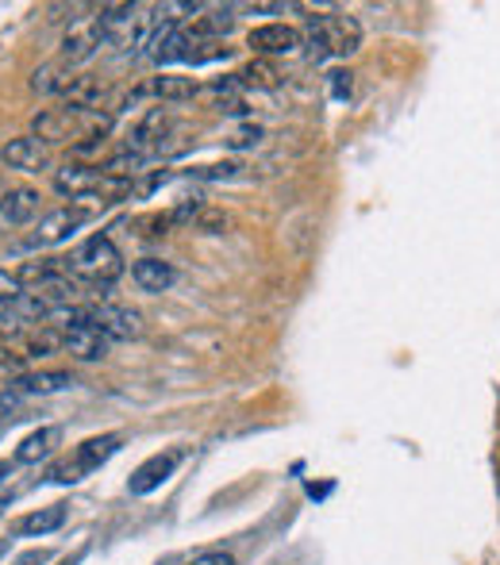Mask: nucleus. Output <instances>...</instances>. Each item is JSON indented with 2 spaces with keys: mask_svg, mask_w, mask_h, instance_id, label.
<instances>
[{
  "mask_svg": "<svg viewBox=\"0 0 500 565\" xmlns=\"http://www.w3.org/2000/svg\"><path fill=\"white\" fill-rule=\"evenodd\" d=\"M70 274L86 277L89 285H112L124 274V258H120L116 243H112L109 235H93L73 251Z\"/></svg>",
  "mask_w": 500,
  "mask_h": 565,
  "instance_id": "f03ea898",
  "label": "nucleus"
},
{
  "mask_svg": "<svg viewBox=\"0 0 500 565\" xmlns=\"http://www.w3.org/2000/svg\"><path fill=\"white\" fill-rule=\"evenodd\" d=\"M58 442H63V431H58V427H43V431L27 435V439L20 442V450H16V465L43 462V458H50V450H55Z\"/></svg>",
  "mask_w": 500,
  "mask_h": 565,
  "instance_id": "2eb2a0df",
  "label": "nucleus"
},
{
  "mask_svg": "<svg viewBox=\"0 0 500 565\" xmlns=\"http://www.w3.org/2000/svg\"><path fill=\"white\" fill-rule=\"evenodd\" d=\"M189 565H235V557L224 554V550H208V554H196Z\"/></svg>",
  "mask_w": 500,
  "mask_h": 565,
  "instance_id": "393cba45",
  "label": "nucleus"
},
{
  "mask_svg": "<svg viewBox=\"0 0 500 565\" xmlns=\"http://www.w3.org/2000/svg\"><path fill=\"white\" fill-rule=\"evenodd\" d=\"M86 220H89V208H81L70 200L66 208H55V212L43 216L39 228H35V235H32V243L35 246H55V243H63V239H70Z\"/></svg>",
  "mask_w": 500,
  "mask_h": 565,
  "instance_id": "423d86ee",
  "label": "nucleus"
},
{
  "mask_svg": "<svg viewBox=\"0 0 500 565\" xmlns=\"http://www.w3.org/2000/svg\"><path fill=\"white\" fill-rule=\"evenodd\" d=\"M181 458H185V450H166V454L147 458V462L132 473V481H127L132 496H147V493H155L158 485H166V481L173 477V470L181 465Z\"/></svg>",
  "mask_w": 500,
  "mask_h": 565,
  "instance_id": "0eeeda50",
  "label": "nucleus"
},
{
  "mask_svg": "<svg viewBox=\"0 0 500 565\" xmlns=\"http://www.w3.org/2000/svg\"><path fill=\"white\" fill-rule=\"evenodd\" d=\"M35 131H39V139H66V131H63V119L58 116H39L35 119Z\"/></svg>",
  "mask_w": 500,
  "mask_h": 565,
  "instance_id": "5701e85b",
  "label": "nucleus"
},
{
  "mask_svg": "<svg viewBox=\"0 0 500 565\" xmlns=\"http://www.w3.org/2000/svg\"><path fill=\"white\" fill-rule=\"evenodd\" d=\"M66 389H73V377L63 373V369H47V373L16 377L12 393L16 396H55V393H66Z\"/></svg>",
  "mask_w": 500,
  "mask_h": 565,
  "instance_id": "9b49d317",
  "label": "nucleus"
},
{
  "mask_svg": "<svg viewBox=\"0 0 500 565\" xmlns=\"http://www.w3.org/2000/svg\"><path fill=\"white\" fill-rule=\"evenodd\" d=\"M58 70H63V62L39 66V70H35V78H32V89H35V93H63V89L70 85L73 78H58Z\"/></svg>",
  "mask_w": 500,
  "mask_h": 565,
  "instance_id": "6ab92c4d",
  "label": "nucleus"
},
{
  "mask_svg": "<svg viewBox=\"0 0 500 565\" xmlns=\"http://www.w3.org/2000/svg\"><path fill=\"white\" fill-rule=\"evenodd\" d=\"M235 78H239L242 85H254V89H277V85H282V73H277V66L266 62V58H254V62L242 66Z\"/></svg>",
  "mask_w": 500,
  "mask_h": 565,
  "instance_id": "a211bd4d",
  "label": "nucleus"
},
{
  "mask_svg": "<svg viewBox=\"0 0 500 565\" xmlns=\"http://www.w3.org/2000/svg\"><path fill=\"white\" fill-rule=\"evenodd\" d=\"M39 193L35 188H12L0 197V231H12V228H24L39 216Z\"/></svg>",
  "mask_w": 500,
  "mask_h": 565,
  "instance_id": "1a4fd4ad",
  "label": "nucleus"
},
{
  "mask_svg": "<svg viewBox=\"0 0 500 565\" xmlns=\"http://www.w3.org/2000/svg\"><path fill=\"white\" fill-rule=\"evenodd\" d=\"M193 177H201V181H219V177H235L239 173V165L235 162H224V165H196V170H189Z\"/></svg>",
  "mask_w": 500,
  "mask_h": 565,
  "instance_id": "4be33fe9",
  "label": "nucleus"
},
{
  "mask_svg": "<svg viewBox=\"0 0 500 565\" xmlns=\"http://www.w3.org/2000/svg\"><path fill=\"white\" fill-rule=\"evenodd\" d=\"M104 96L101 81L96 78H73L70 85L63 89V101H66V112H86V108H96Z\"/></svg>",
  "mask_w": 500,
  "mask_h": 565,
  "instance_id": "dca6fc26",
  "label": "nucleus"
},
{
  "mask_svg": "<svg viewBox=\"0 0 500 565\" xmlns=\"http://www.w3.org/2000/svg\"><path fill=\"white\" fill-rule=\"evenodd\" d=\"M81 320H86L89 327L101 331L109 343H127V338H139L143 335L139 312H132V308H120V304H86V308H81Z\"/></svg>",
  "mask_w": 500,
  "mask_h": 565,
  "instance_id": "7ed1b4c3",
  "label": "nucleus"
},
{
  "mask_svg": "<svg viewBox=\"0 0 500 565\" xmlns=\"http://www.w3.org/2000/svg\"><path fill=\"white\" fill-rule=\"evenodd\" d=\"M0 162H9L12 170L39 173V170H47V147H43L39 135H20V139L0 147Z\"/></svg>",
  "mask_w": 500,
  "mask_h": 565,
  "instance_id": "9d476101",
  "label": "nucleus"
},
{
  "mask_svg": "<svg viewBox=\"0 0 500 565\" xmlns=\"http://www.w3.org/2000/svg\"><path fill=\"white\" fill-rule=\"evenodd\" d=\"M247 47L254 50V55H297L300 47H305V32H297V27L289 24H262L254 27V32L247 35Z\"/></svg>",
  "mask_w": 500,
  "mask_h": 565,
  "instance_id": "39448f33",
  "label": "nucleus"
},
{
  "mask_svg": "<svg viewBox=\"0 0 500 565\" xmlns=\"http://www.w3.org/2000/svg\"><path fill=\"white\" fill-rule=\"evenodd\" d=\"M328 85H331V96L343 101V96H351V73H343V70L328 73Z\"/></svg>",
  "mask_w": 500,
  "mask_h": 565,
  "instance_id": "b1692460",
  "label": "nucleus"
},
{
  "mask_svg": "<svg viewBox=\"0 0 500 565\" xmlns=\"http://www.w3.org/2000/svg\"><path fill=\"white\" fill-rule=\"evenodd\" d=\"M27 350H32L35 358H43V354L63 350V331H39V335L32 338V346H27Z\"/></svg>",
  "mask_w": 500,
  "mask_h": 565,
  "instance_id": "aec40b11",
  "label": "nucleus"
},
{
  "mask_svg": "<svg viewBox=\"0 0 500 565\" xmlns=\"http://www.w3.org/2000/svg\"><path fill=\"white\" fill-rule=\"evenodd\" d=\"M24 565H32V562H24Z\"/></svg>",
  "mask_w": 500,
  "mask_h": 565,
  "instance_id": "bb28decb",
  "label": "nucleus"
},
{
  "mask_svg": "<svg viewBox=\"0 0 500 565\" xmlns=\"http://www.w3.org/2000/svg\"><path fill=\"white\" fill-rule=\"evenodd\" d=\"M308 58L320 62V58H346L362 47V24L354 16L343 12H328V16H308Z\"/></svg>",
  "mask_w": 500,
  "mask_h": 565,
  "instance_id": "f257e3e1",
  "label": "nucleus"
},
{
  "mask_svg": "<svg viewBox=\"0 0 500 565\" xmlns=\"http://www.w3.org/2000/svg\"><path fill=\"white\" fill-rule=\"evenodd\" d=\"M63 523H66V508L63 504H50V508L32 511V516L20 523V534H24V539H43V534L58 531Z\"/></svg>",
  "mask_w": 500,
  "mask_h": 565,
  "instance_id": "f3484780",
  "label": "nucleus"
},
{
  "mask_svg": "<svg viewBox=\"0 0 500 565\" xmlns=\"http://www.w3.org/2000/svg\"><path fill=\"white\" fill-rule=\"evenodd\" d=\"M9 323H20V320L12 315V304H4V300H0V327H9Z\"/></svg>",
  "mask_w": 500,
  "mask_h": 565,
  "instance_id": "a878e982",
  "label": "nucleus"
},
{
  "mask_svg": "<svg viewBox=\"0 0 500 565\" xmlns=\"http://www.w3.org/2000/svg\"><path fill=\"white\" fill-rule=\"evenodd\" d=\"M109 39V35L101 32V24L96 20H78V24L66 32L63 39V62L78 66V62H89V58L101 50V43Z\"/></svg>",
  "mask_w": 500,
  "mask_h": 565,
  "instance_id": "6e6552de",
  "label": "nucleus"
},
{
  "mask_svg": "<svg viewBox=\"0 0 500 565\" xmlns=\"http://www.w3.org/2000/svg\"><path fill=\"white\" fill-rule=\"evenodd\" d=\"M24 281H20L16 274H9V269H0V300H4V304H16L20 297H24Z\"/></svg>",
  "mask_w": 500,
  "mask_h": 565,
  "instance_id": "412c9836",
  "label": "nucleus"
},
{
  "mask_svg": "<svg viewBox=\"0 0 500 565\" xmlns=\"http://www.w3.org/2000/svg\"><path fill=\"white\" fill-rule=\"evenodd\" d=\"M120 450V435H101V439H89L78 447V454L70 458V462L55 465L50 470V477L58 481V485H73V481H81L86 473H93L96 465H104L112 454Z\"/></svg>",
  "mask_w": 500,
  "mask_h": 565,
  "instance_id": "20e7f679",
  "label": "nucleus"
},
{
  "mask_svg": "<svg viewBox=\"0 0 500 565\" xmlns=\"http://www.w3.org/2000/svg\"><path fill=\"white\" fill-rule=\"evenodd\" d=\"M96 181H101V170H89V165H66V170L55 173V188L66 193L70 200L89 197L96 188Z\"/></svg>",
  "mask_w": 500,
  "mask_h": 565,
  "instance_id": "f8f14e48",
  "label": "nucleus"
},
{
  "mask_svg": "<svg viewBox=\"0 0 500 565\" xmlns=\"http://www.w3.org/2000/svg\"><path fill=\"white\" fill-rule=\"evenodd\" d=\"M193 93H196L193 78H170V73H162V78H150L147 85L132 96V101H139V96H158V101H189Z\"/></svg>",
  "mask_w": 500,
  "mask_h": 565,
  "instance_id": "4468645a",
  "label": "nucleus"
},
{
  "mask_svg": "<svg viewBox=\"0 0 500 565\" xmlns=\"http://www.w3.org/2000/svg\"><path fill=\"white\" fill-rule=\"evenodd\" d=\"M132 281L139 285L143 292H166L173 285V266L162 258H139L132 266Z\"/></svg>",
  "mask_w": 500,
  "mask_h": 565,
  "instance_id": "ddd939ff",
  "label": "nucleus"
}]
</instances>
